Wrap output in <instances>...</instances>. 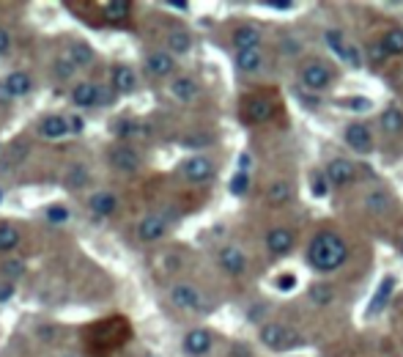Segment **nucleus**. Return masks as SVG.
Here are the masks:
<instances>
[{
  "label": "nucleus",
  "mask_w": 403,
  "mask_h": 357,
  "mask_svg": "<svg viewBox=\"0 0 403 357\" xmlns=\"http://www.w3.org/2000/svg\"><path fill=\"white\" fill-rule=\"evenodd\" d=\"M351 250L346 236L337 231V228H318L305 250V261L307 267L318 272V275H332L349 264Z\"/></svg>",
  "instance_id": "f257e3e1"
},
{
  "label": "nucleus",
  "mask_w": 403,
  "mask_h": 357,
  "mask_svg": "<svg viewBox=\"0 0 403 357\" xmlns=\"http://www.w3.org/2000/svg\"><path fill=\"white\" fill-rule=\"evenodd\" d=\"M83 336H86L91 355L105 357L129 341L132 327H129V319H123V316H110V319H96L93 324H88Z\"/></svg>",
  "instance_id": "f03ea898"
},
{
  "label": "nucleus",
  "mask_w": 403,
  "mask_h": 357,
  "mask_svg": "<svg viewBox=\"0 0 403 357\" xmlns=\"http://www.w3.org/2000/svg\"><path fill=\"white\" fill-rule=\"evenodd\" d=\"M258 341L261 346H266L269 352H291L305 343L302 333L294 330L291 324H282V321H266L258 327Z\"/></svg>",
  "instance_id": "7ed1b4c3"
},
{
  "label": "nucleus",
  "mask_w": 403,
  "mask_h": 357,
  "mask_svg": "<svg viewBox=\"0 0 403 357\" xmlns=\"http://www.w3.org/2000/svg\"><path fill=\"white\" fill-rule=\"evenodd\" d=\"M337 83V71L324 61V58H307L302 66H299V86L305 91H313V94H324Z\"/></svg>",
  "instance_id": "20e7f679"
},
{
  "label": "nucleus",
  "mask_w": 403,
  "mask_h": 357,
  "mask_svg": "<svg viewBox=\"0 0 403 357\" xmlns=\"http://www.w3.org/2000/svg\"><path fill=\"white\" fill-rule=\"evenodd\" d=\"M277 99L272 94H250L242 102V121L245 124H269L277 116Z\"/></svg>",
  "instance_id": "39448f33"
},
{
  "label": "nucleus",
  "mask_w": 403,
  "mask_h": 357,
  "mask_svg": "<svg viewBox=\"0 0 403 357\" xmlns=\"http://www.w3.org/2000/svg\"><path fill=\"white\" fill-rule=\"evenodd\" d=\"M343 141H346V146H349L351 151H357V154H362V157H368V154L376 151L373 129H370L365 121H351V124H346Z\"/></svg>",
  "instance_id": "423d86ee"
},
{
  "label": "nucleus",
  "mask_w": 403,
  "mask_h": 357,
  "mask_svg": "<svg viewBox=\"0 0 403 357\" xmlns=\"http://www.w3.org/2000/svg\"><path fill=\"white\" fill-rule=\"evenodd\" d=\"M263 245H266V253L272 258H285V256H291V250L297 245V231L288 228V226H275V228L266 231Z\"/></svg>",
  "instance_id": "0eeeda50"
},
{
  "label": "nucleus",
  "mask_w": 403,
  "mask_h": 357,
  "mask_svg": "<svg viewBox=\"0 0 403 357\" xmlns=\"http://www.w3.org/2000/svg\"><path fill=\"white\" fill-rule=\"evenodd\" d=\"M324 41H327V47L335 53V58H340L343 64H349V66H362V50H359L357 44H351L340 31H335V28L324 31Z\"/></svg>",
  "instance_id": "6e6552de"
},
{
  "label": "nucleus",
  "mask_w": 403,
  "mask_h": 357,
  "mask_svg": "<svg viewBox=\"0 0 403 357\" xmlns=\"http://www.w3.org/2000/svg\"><path fill=\"white\" fill-rule=\"evenodd\" d=\"M170 303H173L175 308H181V311H193V313L209 311L203 291L193 283H175L173 288H170Z\"/></svg>",
  "instance_id": "1a4fd4ad"
},
{
  "label": "nucleus",
  "mask_w": 403,
  "mask_h": 357,
  "mask_svg": "<svg viewBox=\"0 0 403 357\" xmlns=\"http://www.w3.org/2000/svg\"><path fill=\"white\" fill-rule=\"evenodd\" d=\"M181 176L187 178L190 184H203V181H211L214 174H217V165L211 157L206 154H195V157H187V160L178 165Z\"/></svg>",
  "instance_id": "9d476101"
},
{
  "label": "nucleus",
  "mask_w": 403,
  "mask_h": 357,
  "mask_svg": "<svg viewBox=\"0 0 403 357\" xmlns=\"http://www.w3.org/2000/svg\"><path fill=\"white\" fill-rule=\"evenodd\" d=\"M324 176L330 181V187L343 190V187L354 184V178H357V162L346 160V157H335L324 165Z\"/></svg>",
  "instance_id": "9b49d317"
},
{
  "label": "nucleus",
  "mask_w": 403,
  "mask_h": 357,
  "mask_svg": "<svg viewBox=\"0 0 403 357\" xmlns=\"http://www.w3.org/2000/svg\"><path fill=\"white\" fill-rule=\"evenodd\" d=\"M217 264L220 269L230 275V278H242L250 267V261H247V253L242 248H236V245H225V248H220L217 253Z\"/></svg>",
  "instance_id": "f8f14e48"
},
{
  "label": "nucleus",
  "mask_w": 403,
  "mask_h": 357,
  "mask_svg": "<svg viewBox=\"0 0 403 357\" xmlns=\"http://www.w3.org/2000/svg\"><path fill=\"white\" fill-rule=\"evenodd\" d=\"M110 168L118 174H138L143 168V157L138 154V149H132L129 143H121L110 151Z\"/></svg>",
  "instance_id": "ddd939ff"
},
{
  "label": "nucleus",
  "mask_w": 403,
  "mask_h": 357,
  "mask_svg": "<svg viewBox=\"0 0 403 357\" xmlns=\"http://www.w3.org/2000/svg\"><path fill=\"white\" fill-rule=\"evenodd\" d=\"M181 349L190 357H206L211 349H214V336H211V330H206V327L190 330V333L184 336V341H181Z\"/></svg>",
  "instance_id": "4468645a"
},
{
  "label": "nucleus",
  "mask_w": 403,
  "mask_h": 357,
  "mask_svg": "<svg viewBox=\"0 0 403 357\" xmlns=\"http://www.w3.org/2000/svg\"><path fill=\"white\" fill-rule=\"evenodd\" d=\"M165 233H168V217H165V214L151 212L138 223V239H141V242H148V245H151V242H159Z\"/></svg>",
  "instance_id": "2eb2a0df"
},
{
  "label": "nucleus",
  "mask_w": 403,
  "mask_h": 357,
  "mask_svg": "<svg viewBox=\"0 0 403 357\" xmlns=\"http://www.w3.org/2000/svg\"><path fill=\"white\" fill-rule=\"evenodd\" d=\"M263 34L261 28L255 25H236L233 34H230V44L236 53H245V50H261Z\"/></svg>",
  "instance_id": "dca6fc26"
},
{
  "label": "nucleus",
  "mask_w": 403,
  "mask_h": 357,
  "mask_svg": "<svg viewBox=\"0 0 403 357\" xmlns=\"http://www.w3.org/2000/svg\"><path fill=\"white\" fill-rule=\"evenodd\" d=\"M146 71L151 77H170L175 71V58L168 50H157V53L146 55Z\"/></svg>",
  "instance_id": "f3484780"
},
{
  "label": "nucleus",
  "mask_w": 403,
  "mask_h": 357,
  "mask_svg": "<svg viewBox=\"0 0 403 357\" xmlns=\"http://www.w3.org/2000/svg\"><path fill=\"white\" fill-rule=\"evenodd\" d=\"M110 86H113L116 94H132L138 89V74L126 64H116L113 71H110Z\"/></svg>",
  "instance_id": "a211bd4d"
},
{
  "label": "nucleus",
  "mask_w": 403,
  "mask_h": 357,
  "mask_svg": "<svg viewBox=\"0 0 403 357\" xmlns=\"http://www.w3.org/2000/svg\"><path fill=\"white\" fill-rule=\"evenodd\" d=\"M379 129L384 138H398L403 132V110L398 105H389L379 116Z\"/></svg>",
  "instance_id": "6ab92c4d"
},
{
  "label": "nucleus",
  "mask_w": 403,
  "mask_h": 357,
  "mask_svg": "<svg viewBox=\"0 0 403 357\" xmlns=\"http://www.w3.org/2000/svg\"><path fill=\"white\" fill-rule=\"evenodd\" d=\"M39 132H41V138H47V141H61V138H66L71 132L69 119H66V116H47V119H41Z\"/></svg>",
  "instance_id": "aec40b11"
},
{
  "label": "nucleus",
  "mask_w": 403,
  "mask_h": 357,
  "mask_svg": "<svg viewBox=\"0 0 403 357\" xmlns=\"http://www.w3.org/2000/svg\"><path fill=\"white\" fill-rule=\"evenodd\" d=\"M392 196H389V190H384V187H373V190H368L365 193V209H368L370 214H389L392 212Z\"/></svg>",
  "instance_id": "412c9836"
},
{
  "label": "nucleus",
  "mask_w": 403,
  "mask_h": 357,
  "mask_svg": "<svg viewBox=\"0 0 403 357\" xmlns=\"http://www.w3.org/2000/svg\"><path fill=\"white\" fill-rule=\"evenodd\" d=\"M170 94H173L175 102H181V105H190V102H195V96L200 94V89H198V80L195 77H175L173 83H170Z\"/></svg>",
  "instance_id": "4be33fe9"
},
{
  "label": "nucleus",
  "mask_w": 403,
  "mask_h": 357,
  "mask_svg": "<svg viewBox=\"0 0 403 357\" xmlns=\"http://www.w3.org/2000/svg\"><path fill=\"white\" fill-rule=\"evenodd\" d=\"M96 102H99V86L96 83H88V80H83V83H77L74 89H71V105L74 107H96Z\"/></svg>",
  "instance_id": "5701e85b"
},
{
  "label": "nucleus",
  "mask_w": 403,
  "mask_h": 357,
  "mask_svg": "<svg viewBox=\"0 0 403 357\" xmlns=\"http://www.w3.org/2000/svg\"><path fill=\"white\" fill-rule=\"evenodd\" d=\"M291 198H294V181H288V178H277L266 187V203L269 206H285Z\"/></svg>",
  "instance_id": "b1692460"
},
{
  "label": "nucleus",
  "mask_w": 403,
  "mask_h": 357,
  "mask_svg": "<svg viewBox=\"0 0 403 357\" xmlns=\"http://www.w3.org/2000/svg\"><path fill=\"white\" fill-rule=\"evenodd\" d=\"M263 64H266L263 50H245V53H236V58H233V66L242 74H255L263 69Z\"/></svg>",
  "instance_id": "393cba45"
},
{
  "label": "nucleus",
  "mask_w": 403,
  "mask_h": 357,
  "mask_svg": "<svg viewBox=\"0 0 403 357\" xmlns=\"http://www.w3.org/2000/svg\"><path fill=\"white\" fill-rule=\"evenodd\" d=\"M88 206H91V212L96 214V217H110V214H116V209H118V198L113 196L110 190H99V193L91 196Z\"/></svg>",
  "instance_id": "a878e982"
},
{
  "label": "nucleus",
  "mask_w": 403,
  "mask_h": 357,
  "mask_svg": "<svg viewBox=\"0 0 403 357\" xmlns=\"http://www.w3.org/2000/svg\"><path fill=\"white\" fill-rule=\"evenodd\" d=\"M392 291H395V278H392V275H384L382 283H379V288H376V294H373V303H370V308H368L370 316L384 311L387 303H389V297H392Z\"/></svg>",
  "instance_id": "bb28decb"
},
{
  "label": "nucleus",
  "mask_w": 403,
  "mask_h": 357,
  "mask_svg": "<svg viewBox=\"0 0 403 357\" xmlns=\"http://www.w3.org/2000/svg\"><path fill=\"white\" fill-rule=\"evenodd\" d=\"M382 50H384L389 58H401L403 55V28H387L382 39H379Z\"/></svg>",
  "instance_id": "cd10ccee"
},
{
  "label": "nucleus",
  "mask_w": 403,
  "mask_h": 357,
  "mask_svg": "<svg viewBox=\"0 0 403 357\" xmlns=\"http://www.w3.org/2000/svg\"><path fill=\"white\" fill-rule=\"evenodd\" d=\"M307 300L318 308H327V305L335 303V286L332 283H324V281H316V283H310L307 288Z\"/></svg>",
  "instance_id": "c85d7f7f"
},
{
  "label": "nucleus",
  "mask_w": 403,
  "mask_h": 357,
  "mask_svg": "<svg viewBox=\"0 0 403 357\" xmlns=\"http://www.w3.org/2000/svg\"><path fill=\"white\" fill-rule=\"evenodd\" d=\"M3 83H6V89H9L11 96H25V94H31V89H34V80L25 71H11Z\"/></svg>",
  "instance_id": "c756f323"
},
{
  "label": "nucleus",
  "mask_w": 403,
  "mask_h": 357,
  "mask_svg": "<svg viewBox=\"0 0 403 357\" xmlns=\"http://www.w3.org/2000/svg\"><path fill=\"white\" fill-rule=\"evenodd\" d=\"M99 9H102L105 19H110V22H123L129 17V11H132V6L126 0H105V3H99Z\"/></svg>",
  "instance_id": "7c9ffc66"
},
{
  "label": "nucleus",
  "mask_w": 403,
  "mask_h": 357,
  "mask_svg": "<svg viewBox=\"0 0 403 357\" xmlns=\"http://www.w3.org/2000/svg\"><path fill=\"white\" fill-rule=\"evenodd\" d=\"M193 50V36L187 31H170L168 34V53L170 55H187Z\"/></svg>",
  "instance_id": "2f4dec72"
},
{
  "label": "nucleus",
  "mask_w": 403,
  "mask_h": 357,
  "mask_svg": "<svg viewBox=\"0 0 403 357\" xmlns=\"http://www.w3.org/2000/svg\"><path fill=\"white\" fill-rule=\"evenodd\" d=\"M19 231L17 226H11V223H0V250L3 253H9V250H14L19 245Z\"/></svg>",
  "instance_id": "473e14b6"
},
{
  "label": "nucleus",
  "mask_w": 403,
  "mask_h": 357,
  "mask_svg": "<svg viewBox=\"0 0 403 357\" xmlns=\"http://www.w3.org/2000/svg\"><path fill=\"white\" fill-rule=\"evenodd\" d=\"M69 58L74 61V66H91L93 64V50L88 47L86 41H74L69 50Z\"/></svg>",
  "instance_id": "72a5a7b5"
},
{
  "label": "nucleus",
  "mask_w": 403,
  "mask_h": 357,
  "mask_svg": "<svg viewBox=\"0 0 403 357\" xmlns=\"http://www.w3.org/2000/svg\"><path fill=\"white\" fill-rule=\"evenodd\" d=\"M66 184H69L71 190H80V187H86L88 184V168L86 165H71L69 168V176H66Z\"/></svg>",
  "instance_id": "f704fd0d"
},
{
  "label": "nucleus",
  "mask_w": 403,
  "mask_h": 357,
  "mask_svg": "<svg viewBox=\"0 0 403 357\" xmlns=\"http://www.w3.org/2000/svg\"><path fill=\"white\" fill-rule=\"evenodd\" d=\"M25 275V261L22 258H9V261H3V278H9V281H17Z\"/></svg>",
  "instance_id": "c9c22d12"
},
{
  "label": "nucleus",
  "mask_w": 403,
  "mask_h": 357,
  "mask_svg": "<svg viewBox=\"0 0 403 357\" xmlns=\"http://www.w3.org/2000/svg\"><path fill=\"white\" fill-rule=\"evenodd\" d=\"M44 217L50 220V223H66L71 217L69 206H63V203H50L47 209H44Z\"/></svg>",
  "instance_id": "e433bc0d"
},
{
  "label": "nucleus",
  "mask_w": 403,
  "mask_h": 357,
  "mask_svg": "<svg viewBox=\"0 0 403 357\" xmlns=\"http://www.w3.org/2000/svg\"><path fill=\"white\" fill-rule=\"evenodd\" d=\"M53 71H55V77H61V80H69L71 74L77 71V66H74V61H71L69 55H63V58H58V61H55Z\"/></svg>",
  "instance_id": "4c0bfd02"
},
{
  "label": "nucleus",
  "mask_w": 403,
  "mask_h": 357,
  "mask_svg": "<svg viewBox=\"0 0 403 357\" xmlns=\"http://www.w3.org/2000/svg\"><path fill=\"white\" fill-rule=\"evenodd\" d=\"M310 187H313V196L316 198H324L332 187H330V181L324 176V171H316V174H310Z\"/></svg>",
  "instance_id": "58836bf2"
},
{
  "label": "nucleus",
  "mask_w": 403,
  "mask_h": 357,
  "mask_svg": "<svg viewBox=\"0 0 403 357\" xmlns=\"http://www.w3.org/2000/svg\"><path fill=\"white\" fill-rule=\"evenodd\" d=\"M250 187V171H236V176L230 178V193L233 196H245Z\"/></svg>",
  "instance_id": "ea45409f"
},
{
  "label": "nucleus",
  "mask_w": 403,
  "mask_h": 357,
  "mask_svg": "<svg viewBox=\"0 0 403 357\" xmlns=\"http://www.w3.org/2000/svg\"><path fill=\"white\" fill-rule=\"evenodd\" d=\"M113 99H116V91H113V86H110V89H105V86H99V102H96V107H107V105H113Z\"/></svg>",
  "instance_id": "a19ab883"
},
{
  "label": "nucleus",
  "mask_w": 403,
  "mask_h": 357,
  "mask_svg": "<svg viewBox=\"0 0 403 357\" xmlns=\"http://www.w3.org/2000/svg\"><path fill=\"white\" fill-rule=\"evenodd\" d=\"M209 141H211L209 135H193V138H187V141H184V146H187V149H203Z\"/></svg>",
  "instance_id": "79ce46f5"
},
{
  "label": "nucleus",
  "mask_w": 403,
  "mask_h": 357,
  "mask_svg": "<svg viewBox=\"0 0 403 357\" xmlns=\"http://www.w3.org/2000/svg\"><path fill=\"white\" fill-rule=\"evenodd\" d=\"M11 50V34L6 28H0V55H6Z\"/></svg>",
  "instance_id": "37998d69"
},
{
  "label": "nucleus",
  "mask_w": 403,
  "mask_h": 357,
  "mask_svg": "<svg viewBox=\"0 0 403 357\" xmlns=\"http://www.w3.org/2000/svg\"><path fill=\"white\" fill-rule=\"evenodd\" d=\"M69 126H71V132H74V135H83V132H86V121H83V116H71Z\"/></svg>",
  "instance_id": "c03bdc74"
},
{
  "label": "nucleus",
  "mask_w": 403,
  "mask_h": 357,
  "mask_svg": "<svg viewBox=\"0 0 403 357\" xmlns=\"http://www.w3.org/2000/svg\"><path fill=\"white\" fill-rule=\"evenodd\" d=\"M11 294H14V286H11V283L0 286V303H6V300H9Z\"/></svg>",
  "instance_id": "a18cd8bd"
},
{
  "label": "nucleus",
  "mask_w": 403,
  "mask_h": 357,
  "mask_svg": "<svg viewBox=\"0 0 403 357\" xmlns=\"http://www.w3.org/2000/svg\"><path fill=\"white\" fill-rule=\"evenodd\" d=\"M14 96L9 94V89H6V83H0V105H9Z\"/></svg>",
  "instance_id": "49530a36"
},
{
  "label": "nucleus",
  "mask_w": 403,
  "mask_h": 357,
  "mask_svg": "<svg viewBox=\"0 0 403 357\" xmlns=\"http://www.w3.org/2000/svg\"><path fill=\"white\" fill-rule=\"evenodd\" d=\"M282 278H285V281H280V288H282V291H285V288H294V286H297L294 275H282Z\"/></svg>",
  "instance_id": "de8ad7c7"
},
{
  "label": "nucleus",
  "mask_w": 403,
  "mask_h": 357,
  "mask_svg": "<svg viewBox=\"0 0 403 357\" xmlns=\"http://www.w3.org/2000/svg\"><path fill=\"white\" fill-rule=\"evenodd\" d=\"M168 6H170V9H181V11H187V9H190L187 3H178V0H173V3H168Z\"/></svg>",
  "instance_id": "09e8293b"
},
{
  "label": "nucleus",
  "mask_w": 403,
  "mask_h": 357,
  "mask_svg": "<svg viewBox=\"0 0 403 357\" xmlns=\"http://www.w3.org/2000/svg\"><path fill=\"white\" fill-rule=\"evenodd\" d=\"M269 6H272V9H291L294 3H269Z\"/></svg>",
  "instance_id": "8fccbe9b"
},
{
  "label": "nucleus",
  "mask_w": 403,
  "mask_h": 357,
  "mask_svg": "<svg viewBox=\"0 0 403 357\" xmlns=\"http://www.w3.org/2000/svg\"><path fill=\"white\" fill-rule=\"evenodd\" d=\"M0 201H3V190H0Z\"/></svg>",
  "instance_id": "3c124183"
},
{
  "label": "nucleus",
  "mask_w": 403,
  "mask_h": 357,
  "mask_svg": "<svg viewBox=\"0 0 403 357\" xmlns=\"http://www.w3.org/2000/svg\"><path fill=\"white\" fill-rule=\"evenodd\" d=\"M401 253H403V239H401Z\"/></svg>",
  "instance_id": "603ef678"
}]
</instances>
